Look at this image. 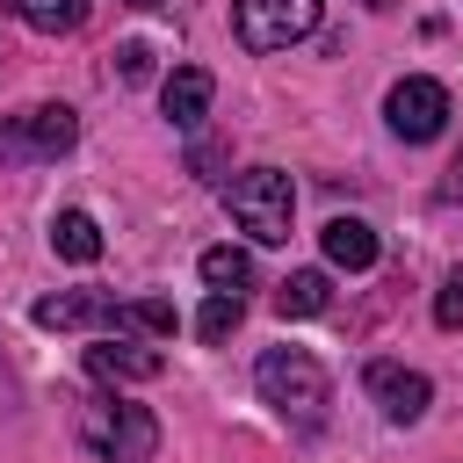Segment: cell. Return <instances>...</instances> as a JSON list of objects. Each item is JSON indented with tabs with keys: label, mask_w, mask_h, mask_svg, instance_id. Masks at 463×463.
I'll list each match as a JSON object with an SVG mask.
<instances>
[{
	"label": "cell",
	"mask_w": 463,
	"mask_h": 463,
	"mask_svg": "<svg viewBox=\"0 0 463 463\" xmlns=\"http://www.w3.org/2000/svg\"><path fill=\"white\" fill-rule=\"evenodd\" d=\"M253 383H260V398H268L289 427H318V420H326L333 383H326L318 354H304V347H268L260 369H253Z\"/></svg>",
	"instance_id": "1"
},
{
	"label": "cell",
	"mask_w": 463,
	"mask_h": 463,
	"mask_svg": "<svg viewBox=\"0 0 463 463\" xmlns=\"http://www.w3.org/2000/svg\"><path fill=\"white\" fill-rule=\"evenodd\" d=\"M224 203H232V224H239L253 246H282L289 224H297V188H289V174H275V166H246V174H232Z\"/></svg>",
	"instance_id": "2"
},
{
	"label": "cell",
	"mask_w": 463,
	"mask_h": 463,
	"mask_svg": "<svg viewBox=\"0 0 463 463\" xmlns=\"http://www.w3.org/2000/svg\"><path fill=\"white\" fill-rule=\"evenodd\" d=\"M80 441L101 456V463H152L159 449V420L130 398H87L80 405Z\"/></svg>",
	"instance_id": "3"
},
{
	"label": "cell",
	"mask_w": 463,
	"mask_h": 463,
	"mask_svg": "<svg viewBox=\"0 0 463 463\" xmlns=\"http://www.w3.org/2000/svg\"><path fill=\"white\" fill-rule=\"evenodd\" d=\"M232 29L246 51H289L297 36L318 29V0H232Z\"/></svg>",
	"instance_id": "4"
},
{
	"label": "cell",
	"mask_w": 463,
	"mask_h": 463,
	"mask_svg": "<svg viewBox=\"0 0 463 463\" xmlns=\"http://www.w3.org/2000/svg\"><path fill=\"white\" fill-rule=\"evenodd\" d=\"M72 137H80V116L65 101H36V109L7 116L0 152H14V159H58V152H72Z\"/></svg>",
	"instance_id": "5"
},
{
	"label": "cell",
	"mask_w": 463,
	"mask_h": 463,
	"mask_svg": "<svg viewBox=\"0 0 463 463\" xmlns=\"http://www.w3.org/2000/svg\"><path fill=\"white\" fill-rule=\"evenodd\" d=\"M383 116H391V130H398L405 145H427V137L449 130V87L412 72V80H398V87L383 94Z\"/></svg>",
	"instance_id": "6"
},
{
	"label": "cell",
	"mask_w": 463,
	"mask_h": 463,
	"mask_svg": "<svg viewBox=\"0 0 463 463\" xmlns=\"http://www.w3.org/2000/svg\"><path fill=\"white\" fill-rule=\"evenodd\" d=\"M362 383H369V398H376V412H383L391 427H412V420L427 412V398H434V383H427L420 369H405V362H369Z\"/></svg>",
	"instance_id": "7"
},
{
	"label": "cell",
	"mask_w": 463,
	"mask_h": 463,
	"mask_svg": "<svg viewBox=\"0 0 463 463\" xmlns=\"http://www.w3.org/2000/svg\"><path fill=\"white\" fill-rule=\"evenodd\" d=\"M87 369H94L101 383H152V376L166 369V354L145 347V340H130V333H109V340L87 347Z\"/></svg>",
	"instance_id": "8"
},
{
	"label": "cell",
	"mask_w": 463,
	"mask_h": 463,
	"mask_svg": "<svg viewBox=\"0 0 463 463\" xmlns=\"http://www.w3.org/2000/svg\"><path fill=\"white\" fill-rule=\"evenodd\" d=\"M210 94H217V80H210L203 65H174L166 87H159V109H166L174 130H195V123L210 116Z\"/></svg>",
	"instance_id": "9"
},
{
	"label": "cell",
	"mask_w": 463,
	"mask_h": 463,
	"mask_svg": "<svg viewBox=\"0 0 463 463\" xmlns=\"http://www.w3.org/2000/svg\"><path fill=\"white\" fill-rule=\"evenodd\" d=\"M318 239H326V260H333V268H347V275L376 268V232H369L362 217H333Z\"/></svg>",
	"instance_id": "10"
},
{
	"label": "cell",
	"mask_w": 463,
	"mask_h": 463,
	"mask_svg": "<svg viewBox=\"0 0 463 463\" xmlns=\"http://www.w3.org/2000/svg\"><path fill=\"white\" fill-rule=\"evenodd\" d=\"M36 326H109L116 333V304L109 297H87V289H65V297H43L36 304Z\"/></svg>",
	"instance_id": "11"
},
{
	"label": "cell",
	"mask_w": 463,
	"mask_h": 463,
	"mask_svg": "<svg viewBox=\"0 0 463 463\" xmlns=\"http://www.w3.org/2000/svg\"><path fill=\"white\" fill-rule=\"evenodd\" d=\"M51 246L87 268V260H101V224H94L87 210H58V217H51Z\"/></svg>",
	"instance_id": "12"
},
{
	"label": "cell",
	"mask_w": 463,
	"mask_h": 463,
	"mask_svg": "<svg viewBox=\"0 0 463 463\" xmlns=\"http://www.w3.org/2000/svg\"><path fill=\"white\" fill-rule=\"evenodd\" d=\"M7 7H14L36 36H72V29L87 22V7H94V0H7Z\"/></svg>",
	"instance_id": "13"
},
{
	"label": "cell",
	"mask_w": 463,
	"mask_h": 463,
	"mask_svg": "<svg viewBox=\"0 0 463 463\" xmlns=\"http://www.w3.org/2000/svg\"><path fill=\"white\" fill-rule=\"evenodd\" d=\"M326 297H333V289H326L318 268H297V275L275 282V311H282V318H311V311H326Z\"/></svg>",
	"instance_id": "14"
},
{
	"label": "cell",
	"mask_w": 463,
	"mask_h": 463,
	"mask_svg": "<svg viewBox=\"0 0 463 463\" xmlns=\"http://www.w3.org/2000/svg\"><path fill=\"white\" fill-rule=\"evenodd\" d=\"M116 333L159 340V333H174V304H166V297H137V304H116Z\"/></svg>",
	"instance_id": "15"
},
{
	"label": "cell",
	"mask_w": 463,
	"mask_h": 463,
	"mask_svg": "<svg viewBox=\"0 0 463 463\" xmlns=\"http://www.w3.org/2000/svg\"><path fill=\"white\" fill-rule=\"evenodd\" d=\"M203 282H210V289H232V297H239V289L253 282V260H246L239 246H210V253H203Z\"/></svg>",
	"instance_id": "16"
},
{
	"label": "cell",
	"mask_w": 463,
	"mask_h": 463,
	"mask_svg": "<svg viewBox=\"0 0 463 463\" xmlns=\"http://www.w3.org/2000/svg\"><path fill=\"white\" fill-rule=\"evenodd\" d=\"M239 311H246V304H239L232 289H210V304L195 311V333H203V340H224V333L239 326Z\"/></svg>",
	"instance_id": "17"
},
{
	"label": "cell",
	"mask_w": 463,
	"mask_h": 463,
	"mask_svg": "<svg viewBox=\"0 0 463 463\" xmlns=\"http://www.w3.org/2000/svg\"><path fill=\"white\" fill-rule=\"evenodd\" d=\"M434 326H441V333H463V268L434 289Z\"/></svg>",
	"instance_id": "18"
},
{
	"label": "cell",
	"mask_w": 463,
	"mask_h": 463,
	"mask_svg": "<svg viewBox=\"0 0 463 463\" xmlns=\"http://www.w3.org/2000/svg\"><path fill=\"white\" fill-rule=\"evenodd\" d=\"M116 72H123L130 87H137V80H152V43H123V51H116Z\"/></svg>",
	"instance_id": "19"
},
{
	"label": "cell",
	"mask_w": 463,
	"mask_h": 463,
	"mask_svg": "<svg viewBox=\"0 0 463 463\" xmlns=\"http://www.w3.org/2000/svg\"><path fill=\"white\" fill-rule=\"evenodd\" d=\"M449 203H463V166H456V181H449Z\"/></svg>",
	"instance_id": "20"
},
{
	"label": "cell",
	"mask_w": 463,
	"mask_h": 463,
	"mask_svg": "<svg viewBox=\"0 0 463 463\" xmlns=\"http://www.w3.org/2000/svg\"><path fill=\"white\" fill-rule=\"evenodd\" d=\"M123 7H159V0H123Z\"/></svg>",
	"instance_id": "21"
},
{
	"label": "cell",
	"mask_w": 463,
	"mask_h": 463,
	"mask_svg": "<svg viewBox=\"0 0 463 463\" xmlns=\"http://www.w3.org/2000/svg\"><path fill=\"white\" fill-rule=\"evenodd\" d=\"M362 7H391V0H362Z\"/></svg>",
	"instance_id": "22"
},
{
	"label": "cell",
	"mask_w": 463,
	"mask_h": 463,
	"mask_svg": "<svg viewBox=\"0 0 463 463\" xmlns=\"http://www.w3.org/2000/svg\"><path fill=\"white\" fill-rule=\"evenodd\" d=\"M0 391H7V369H0Z\"/></svg>",
	"instance_id": "23"
}]
</instances>
